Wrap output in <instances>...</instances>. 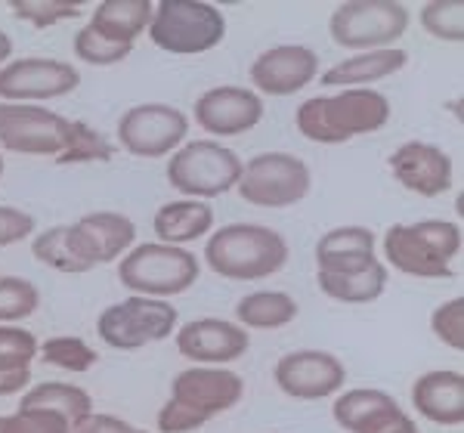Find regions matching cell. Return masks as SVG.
<instances>
[{"instance_id":"cell-19","label":"cell","mask_w":464,"mask_h":433,"mask_svg":"<svg viewBox=\"0 0 464 433\" xmlns=\"http://www.w3.org/2000/svg\"><path fill=\"white\" fill-rule=\"evenodd\" d=\"M387 164L393 180L421 198H437L452 189V159L433 143L409 140L396 149Z\"/></svg>"},{"instance_id":"cell-38","label":"cell","mask_w":464,"mask_h":433,"mask_svg":"<svg viewBox=\"0 0 464 433\" xmlns=\"http://www.w3.org/2000/svg\"><path fill=\"white\" fill-rule=\"evenodd\" d=\"M69 421L47 409H16L13 415H0V433H69Z\"/></svg>"},{"instance_id":"cell-16","label":"cell","mask_w":464,"mask_h":433,"mask_svg":"<svg viewBox=\"0 0 464 433\" xmlns=\"http://www.w3.org/2000/svg\"><path fill=\"white\" fill-rule=\"evenodd\" d=\"M69 248L74 257L90 270L102 264H111L127 254L137 242V223L118 211H96L84 214L78 223H69Z\"/></svg>"},{"instance_id":"cell-35","label":"cell","mask_w":464,"mask_h":433,"mask_svg":"<svg viewBox=\"0 0 464 433\" xmlns=\"http://www.w3.org/2000/svg\"><path fill=\"white\" fill-rule=\"evenodd\" d=\"M37 360V338L19 325H0V371H25Z\"/></svg>"},{"instance_id":"cell-13","label":"cell","mask_w":464,"mask_h":433,"mask_svg":"<svg viewBox=\"0 0 464 433\" xmlns=\"http://www.w3.org/2000/svg\"><path fill=\"white\" fill-rule=\"evenodd\" d=\"M81 72L63 59H13L0 65V102H37V100H59L78 91Z\"/></svg>"},{"instance_id":"cell-32","label":"cell","mask_w":464,"mask_h":433,"mask_svg":"<svg viewBox=\"0 0 464 433\" xmlns=\"http://www.w3.org/2000/svg\"><path fill=\"white\" fill-rule=\"evenodd\" d=\"M84 10L87 4H81V0H10L13 16L34 28H50L65 19H78Z\"/></svg>"},{"instance_id":"cell-30","label":"cell","mask_w":464,"mask_h":433,"mask_svg":"<svg viewBox=\"0 0 464 433\" xmlns=\"http://www.w3.org/2000/svg\"><path fill=\"white\" fill-rule=\"evenodd\" d=\"M111 159H115V146L100 130H93L87 121H69V140H65V149L53 161L59 168H65V164H90Z\"/></svg>"},{"instance_id":"cell-3","label":"cell","mask_w":464,"mask_h":433,"mask_svg":"<svg viewBox=\"0 0 464 433\" xmlns=\"http://www.w3.org/2000/svg\"><path fill=\"white\" fill-rule=\"evenodd\" d=\"M205 260L229 282H260L288 264V242L264 223H229L208 238Z\"/></svg>"},{"instance_id":"cell-44","label":"cell","mask_w":464,"mask_h":433,"mask_svg":"<svg viewBox=\"0 0 464 433\" xmlns=\"http://www.w3.org/2000/svg\"><path fill=\"white\" fill-rule=\"evenodd\" d=\"M137 433H149V430H140V428H137Z\"/></svg>"},{"instance_id":"cell-18","label":"cell","mask_w":464,"mask_h":433,"mask_svg":"<svg viewBox=\"0 0 464 433\" xmlns=\"http://www.w3.org/2000/svg\"><path fill=\"white\" fill-rule=\"evenodd\" d=\"M319 74L316 50L304 43H279L264 50L251 65V84L266 96H295Z\"/></svg>"},{"instance_id":"cell-25","label":"cell","mask_w":464,"mask_h":433,"mask_svg":"<svg viewBox=\"0 0 464 433\" xmlns=\"http://www.w3.org/2000/svg\"><path fill=\"white\" fill-rule=\"evenodd\" d=\"M152 0H102L93 6V16H90V28L100 37L115 43H127L133 47L140 34L152 22Z\"/></svg>"},{"instance_id":"cell-29","label":"cell","mask_w":464,"mask_h":433,"mask_svg":"<svg viewBox=\"0 0 464 433\" xmlns=\"http://www.w3.org/2000/svg\"><path fill=\"white\" fill-rule=\"evenodd\" d=\"M37 360L53 365V369L84 375V371H90L96 362H100V353H96L84 338L59 334V338H47L44 343H37Z\"/></svg>"},{"instance_id":"cell-6","label":"cell","mask_w":464,"mask_h":433,"mask_svg":"<svg viewBox=\"0 0 464 433\" xmlns=\"http://www.w3.org/2000/svg\"><path fill=\"white\" fill-rule=\"evenodd\" d=\"M149 37L164 53L198 56L220 47L227 37V16L205 0H161L152 10Z\"/></svg>"},{"instance_id":"cell-31","label":"cell","mask_w":464,"mask_h":433,"mask_svg":"<svg viewBox=\"0 0 464 433\" xmlns=\"http://www.w3.org/2000/svg\"><path fill=\"white\" fill-rule=\"evenodd\" d=\"M65 233H69V226H50L47 233L34 236V242H32L34 260H37V264H44V266H50V270H56V273L84 275L87 266L72 254Z\"/></svg>"},{"instance_id":"cell-5","label":"cell","mask_w":464,"mask_h":433,"mask_svg":"<svg viewBox=\"0 0 464 433\" xmlns=\"http://www.w3.org/2000/svg\"><path fill=\"white\" fill-rule=\"evenodd\" d=\"M198 275L201 264L196 254L161 242L137 245L118 264V282L137 297H155V301L189 291Z\"/></svg>"},{"instance_id":"cell-28","label":"cell","mask_w":464,"mask_h":433,"mask_svg":"<svg viewBox=\"0 0 464 433\" xmlns=\"http://www.w3.org/2000/svg\"><path fill=\"white\" fill-rule=\"evenodd\" d=\"M316 285L322 294L338 303H372L387 288V266L378 260V264H372L362 273H347V275L316 273Z\"/></svg>"},{"instance_id":"cell-33","label":"cell","mask_w":464,"mask_h":433,"mask_svg":"<svg viewBox=\"0 0 464 433\" xmlns=\"http://www.w3.org/2000/svg\"><path fill=\"white\" fill-rule=\"evenodd\" d=\"M41 307V291L22 275H0V325L28 319Z\"/></svg>"},{"instance_id":"cell-17","label":"cell","mask_w":464,"mask_h":433,"mask_svg":"<svg viewBox=\"0 0 464 433\" xmlns=\"http://www.w3.org/2000/svg\"><path fill=\"white\" fill-rule=\"evenodd\" d=\"M251 347V334L242 325L229 319H192V322L177 328V350L179 356L192 360L196 365H220L227 369L229 362L242 360Z\"/></svg>"},{"instance_id":"cell-40","label":"cell","mask_w":464,"mask_h":433,"mask_svg":"<svg viewBox=\"0 0 464 433\" xmlns=\"http://www.w3.org/2000/svg\"><path fill=\"white\" fill-rule=\"evenodd\" d=\"M69 433H137L130 421L118 415H102V412H90L84 421H78Z\"/></svg>"},{"instance_id":"cell-10","label":"cell","mask_w":464,"mask_h":433,"mask_svg":"<svg viewBox=\"0 0 464 433\" xmlns=\"http://www.w3.org/2000/svg\"><path fill=\"white\" fill-rule=\"evenodd\" d=\"M310 168L291 152H260L248 164H242L236 189L242 201L254 207H291L310 192Z\"/></svg>"},{"instance_id":"cell-1","label":"cell","mask_w":464,"mask_h":433,"mask_svg":"<svg viewBox=\"0 0 464 433\" xmlns=\"http://www.w3.org/2000/svg\"><path fill=\"white\" fill-rule=\"evenodd\" d=\"M245 397V380L238 371L220 365H192L170 380V399L159 412L161 433H192L214 421L217 415L236 409Z\"/></svg>"},{"instance_id":"cell-42","label":"cell","mask_w":464,"mask_h":433,"mask_svg":"<svg viewBox=\"0 0 464 433\" xmlns=\"http://www.w3.org/2000/svg\"><path fill=\"white\" fill-rule=\"evenodd\" d=\"M10 53H13V41H10V34L0 32V65H4V59H10Z\"/></svg>"},{"instance_id":"cell-12","label":"cell","mask_w":464,"mask_h":433,"mask_svg":"<svg viewBox=\"0 0 464 433\" xmlns=\"http://www.w3.org/2000/svg\"><path fill=\"white\" fill-rule=\"evenodd\" d=\"M69 140V118L25 102H0V146L16 155L56 159Z\"/></svg>"},{"instance_id":"cell-22","label":"cell","mask_w":464,"mask_h":433,"mask_svg":"<svg viewBox=\"0 0 464 433\" xmlns=\"http://www.w3.org/2000/svg\"><path fill=\"white\" fill-rule=\"evenodd\" d=\"M375 257V233L365 226H334L316 242V273L347 275L362 273Z\"/></svg>"},{"instance_id":"cell-20","label":"cell","mask_w":464,"mask_h":433,"mask_svg":"<svg viewBox=\"0 0 464 433\" xmlns=\"http://www.w3.org/2000/svg\"><path fill=\"white\" fill-rule=\"evenodd\" d=\"M264 118V100L248 87H211L196 100V121L214 137H238Z\"/></svg>"},{"instance_id":"cell-41","label":"cell","mask_w":464,"mask_h":433,"mask_svg":"<svg viewBox=\"0 0 464 433\" xmlns=\"http://www.w3.org/2000/svg\"><path fill=\"white\" fill-rule=\"evenodd\" d=\"M28 384H32V369L0 371V397H16V393H25Z\"/></svg>"},{"instance_id":"cell-11","label":"cell","mask_w":464,"mask_h":433,"mask_svg":"<svg viewBox=\"0 0 464 433\" xmlns=\"http://www.w3.org/2000/svg\"><path fill=\"white\" fill-rule=\"evenodd\" d=\"M189 133V118L168 102H143L118 118V143L137 159H164Z\"/></svg>"},{"instance_id":"cell-39","label":"cell","mask_w":464,"mask_h":433,"mask_svg":"<svg viewBox=\"0 0 464 433\" xmlns=\"http://www.w3.org/2000/svg\"><path fill=\"white\" fill-rule=\"evenodd\" d=\"M34 226L37 223L32 214L19 211V207H10V205H0V248L25 242V238L34 233Z\"/></svg>"},{"instance_id":"cell-21","label":"cell","mask_w":464,"mask_h":433,"mask_svg":"<svg viewBox=\"0 0 464 433\" xmlns=\"http://www.w3.org/2000/svg\"><path fill=\"white\" fill-rule=\"evenodd\" d=\"M411 406L421 418L440 428H461L464 424V375L452 369H433L415 378L411 384Z\"/></svg>"},{"instance_id":"cell-45","label":"cell","mask_w":464,"mask_h":433,"mask_svg":"<svg viewBox=\"0 0 464 433\" xmlns=\"http://www.w3.org/2000/svg\"><path fill=\"white\" fill-rule=\"evenodd\" d=\"M418 433H421V430H418Z\"/></svg>"},{"instance_id":"cell-4","label":"cell","mask_w":464,"mask_h":433,"mask_svg":"<svg viewBox=\"0 0 464 433\" xmlns=\"http://www.w3.org/2000/svg\"><path fill=\"white\" fill-rule=\"evenodd\" d=\"M381 245L396 273L411 279H452V260L461 254V226L449 220L396 223Z\"/></svg>"},{"instance_id":"cell-7","label":"cell","mask_w":464,"mask_h":433,"mask_svg":"<svg viewBox=\"0 0 464 433\" xmlns=\"http://www.w3.org/2000/svg\"><path fill=\"white\" fill-rule=\"evenodd\" d=\"M409 28V6L396 0H347L328 19V34L343 50H391Z\"/></svg>"},{"instance_id":"cell-27","label":"cell","mask_w":464,"mask_h":433,"mask_svg":"<svg viewBox=\"0 0 464 433\" xmlns=\"http://www.w3.org/2000/svg\"><path fill=\"white\" fill-rule=\"evenodd\" d=\"M19 409H47L59 418L69 421V428H74L78 421L93 412V399L84 387L78 384H63V380H44V384H34L25 390Z\"/></svg>"},{"instance_id":"cell-8","label":"cell","mask_w":464,"mask_h":433,"mask_svg":"<svg viewBox=\"0 0 464 433\" xmlns=\"http://www.w3.org/2000/svg\"><path fill=\"white\" fill-rule=\"evenodd\" d=\"M242 177V159L217 140H196L177 149L168 161V183L186 198H217L236 189Z\"/></svg>"},{"instance_id":"cell-15","label":"cell","mask_w":464,"mask_h":433,"mask_svg":"<svg viewBox=\"0 0 464 433\" xmlns=\"http://www.w3.org/2000/svg\"><path fill=\"white\" fill-rule=\"evenodd\" d=\"M332 418L347 433H418V424L387 390L353 387L332 406Z\"/></svg>"},{"instance_id":"cell-2","label":"cell","mask_w":464,"mask_h":433,"mask_svg":"<svg viewBox=\"0 0 464 433\" xmlns=\"http://www.w3.org/2000/svg\"><path fill=\"white\" fill-rule=\"evenodd\" d=\"M387 121H391V100L372 87L341 91L334 96H313L295 115L297 130L310 143L322 146H338L362 133H375Z\"/></svg>"},{"instance_id":"cell-24","label":"cell","mask_w":464,"mask_h":433,"mask_svg":"<svg viewBox=\"0 0 464 433\" xmlns=\"http://www.w3.org/2000/svg\"><path fill=\"white\" fill-rule=\"evenodd\" d=\"M155 236L161 238V245H174L183 248L189 242H198L201 236H208L214 229V207H208L205 201L196 198H179L168 201L155 211Z\"/></svg>"},{"instance_id":"cell-9","label":"cell","mask_w":464,"mask_h":433,"mask_svg":"<svg viewBox=\"0 0 464 433\" xmlns=\"http://www.w3.org/2000/svg\"><path fill=\"white\" fill-rule=\"evenodd\" d=\"M177 322H179V313L168 301L133 294L100 313L96 334L111 350H143L149 343L168 341L177 332Z\"/></svg>"},{"instance_id":"cell-14","label":"cell","mask_w":464,"mask_h":433,"mask_svg":"<svg viewBox=\"0 0 464 433\" xmlns=\"http://www.w3.org/2000/svg\"><path fill=\"white\" fill-rule=\"evenodd\" d=\"M273 378L285 397L316 402L341 393L347 384V369L328 350H295L276 362Z\"/></svg>"},{"instance_id":"cell-34","label":"cell","mask_w":464,"mask_h":433,"mask_svg":"<svg viewBox=\"0 0 464 433\" xmlns=\"http://www.w3.org/2000/svg\"><path fill=\"white\" fill-rule=\"evenodd\" d=\"M421 28L437 41H464V0H430L421 6Z\"/></svg>"},{"instance_id":"cell-26","label":"cell","mask_w":464,"mask_h":433,"mask_svg":"<svg viewBox=\"0 0 464 433\" xmlns=\"http://www.w3.org/2000/svg\"><path fill=\"white\" fill-rule=\"evenodd\" d=\"M297 301L285 291H251L236 303V325L257 328V332H273L285 328L297 319Z\"/></svg>"},{"instance_id":"cell-43","label":"cell","mask_w":464,"mask_h":433,"mask_svg":"<svg viewBox=\"0 0 464 433\" xmlns=\"http://www.w3.org/2000/svg\"><path fill=\"white\" fill-rule=\"evenodd\" d=\"M0 177H4V159H0Z\"/></svg>"},{"instance_id":"cell-37","label":"cell","mask_w":464,"mask_h":433,"mask_svg":"<svg viewBox=\"0 0 464 433\" xmlns=\"http://www.w3.org/2000/svg\"><path fill=\"white\" fill-rule=\"evenodd\" d=\"M430 332L443 347L461 353L464 350V297H452V301L440 303L430 313Z\"/></svg>"},{"instance_id":"cell-36","label":"cell","mask_w":464,"mask_h":433,"mask_svg":"<svg viewBox=\"0 0 464 433\" xmlns=\"http://www.w3.org/2000/svg\"><path fill=\"white\" fill-rule=\"evenodd\" d=\"M130 53H133V47L106 41V37H100L90 25L74 34V56L87 65H118V63H124Z\"/></svg>"},{"instance_id":"cell-23","label":"cell","mask_w":464,"mask_h":433,"mask_svg":"<svg viewBox=\"0 0 464 433\" xmlns=\"http://www.w3.org/2000/svg\"><path fill=\"white\" fill-rule=\"evenodd\" d=\"M409 63V53L400 47L391 50H369V53H356L350 59L334 63L328 72H322V84L341 87V91H362L365 84H375L391 74L402 72Z\"/></svg>"}]
</instances>
